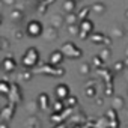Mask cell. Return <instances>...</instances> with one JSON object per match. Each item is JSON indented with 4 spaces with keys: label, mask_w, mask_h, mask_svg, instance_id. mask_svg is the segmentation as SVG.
<instances>
[{
    "label": "cell",
    "mask_w": 128,
    "mask_h": 128,
    "mask_svg": "<svg viewBox=\"0 0 128 128\" xmlns=\"http://www.w3.org/2000/svg\"><path fill=\"white\" fill-rule=\"evenodd\" d=\"M74 2H76V0H74Z\"/></svg>",
    "instance_id": "cell-11"
},
{
    "label": "cell",
    "mask_w": 128,
    "mask_h": 128,
    "mask_svg": "<svg viewBox=\"0 0 128 128\" xmlns=\"http://www.w3.org/2000/svg\"><path fill=\"white\" fill-rule=\"evenodd\" d=\"M62 60H63V54H62L60 50H56V51L51 54V57H50L51 65H59V63H62Z\"/></svg>",
    "instance_id": "cell-5"
},
{
    "label": "cell",
    "mask_w": 128,
    "mask_h": 128,
    "mask_svg": "<svg viewBox=\"0 0 128 128\" xmlns=\"http://www.w3.org/2000/svg\"><path fill=\"white\" fill-rule=\"evenodd\" d=\"M21 62H23V65H24L26 68H33V66H36V65H38V62H39V53H38V48L30 47V48L24 53Z\"/></svg>",
    "instance_id": "cell-1"
},
{
    "label": "cell",
    "mask_w": 128,
    "mask_h": 128,
    "mask_svg": "<svg viewBox=\"0 0 128 128\" xmlns=\"http://www.w3.org/2000/svg\"><path fill=\"white\" fill-rule=\"evenodd\" d=\"M8 86H9L8 83H0V92H2V94H8V92L11 90Z\"/></svg>",
    "instance_id": "cell-8"
},
{
    "label": "cell",
    "mask_w": 128,
    "mask_h": 128,
    "mask_svg": "<svg viewBox=\"0 0 128 128\" xmlns=\"http://www.w3.org/2000/svg\"><path fill=\"white\" fill-rule=\"evenodd\" d=\"M2 66H3L6 71H12V70L15 68V60H14V59H11V57H8V59H5V60H3Z\"/></svg>",
    "instance_id": "cell-6"
},
{
    "label": "cell",
    "mask_w": 128,
    "mask_h": 128,
    "mask_svg": "<svg viewBox=\"0 0 128 128\" xmlns=\"http://www.w3.org/2000/svg\"><path fill=\"white\" fill-rule=\"evenodd\" d=\"M60 51H62L63 56H68V57H72V59H78L82 56V50L72 42H65L62 45Z\"/></svg>",
    "instance_id": "cell-2"
},
{
    "label": "cell",
    "mask_w": 128,
    "mask_h": 128,
    "mask_svg": "<svg viewBox=\"0 0 128 128\" xmlns=\"http://www.w3.org/2000/svg\"><path fill=\"white\" fill-rule=\"evenodd\" d=\"M68 95H70V88L66 84H59L56 88V96L59 100H65Z\"/></svg>",
    "instance_id": "cell-4"
},
{
    "label": "cell",
    "mask_w": 128,
    "mask_h": 128,
    "mask_svg": "<svg viewBox=\"0 0 128 128\" xmlns=\"http://www.w3.org/2000/svg\"><path fill=\"white\" fill-rule=\"evenodd\" d=\"M0 23H2V17H0Z\"/></svg>",
    "instance_id": "cell-9"
},
{
    "label": "cell",
    "mask_w": 128,
    "mask_h": 128,
    "mask_svg": "<svg viewBox=\"0 0 128 128\" xmlns=\"http://www.w3.org/2000/svg\"><path fill=\"white\" fill-rule=\"evenodd\" d=\"M126 17H128V11H126Z\"/></svg>",
    "instance_id": "cell-10"
},
{
    "label": "cell",
    "mask_w": 128,
    "mask_h": 128,
    "mask_svg": "<svg viewBox=\"0 0 128 128\" xmlns=\"http://www.w3.org/2000/svg\"><path fill=\"white\" fill-rule=\"evenodd\" d=\"M92 26H94V24H92L90 21H88V20H86V21H83V23H82V30L92 32V30H94V29H92Z\"/></svg>",
    "instance_id": "cell-7"
},
{
    "label": "cell",
    "mask_w": 128,
    "mask_h": 128,
    "mask_svg": "<svg viewBox=\"0 0 128 128\" xmlns=\"http://www.w3.org/2000/svg\"><path fill=\"white\" fill-rule=\"evenodd\" d=\"M42 30H44V27H42L41 21H36V20L30 21V23L27 24V27H26V32H27L30 36H39V35L42 33Z\"/></svg>",
    "instance_id": "cell-3"
}]
</instances>
